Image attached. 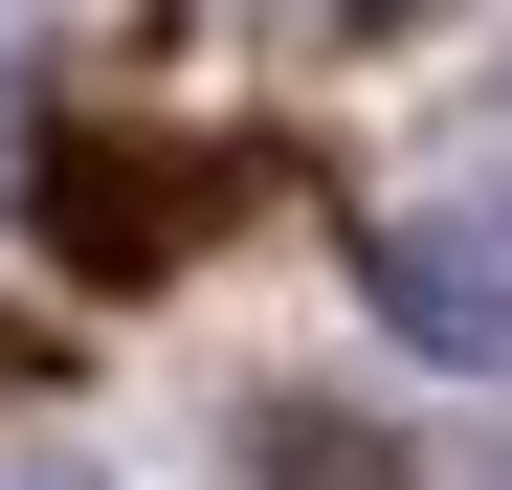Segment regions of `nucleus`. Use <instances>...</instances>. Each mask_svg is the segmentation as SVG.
Returning a JSON list of instances; mask_svg holds the SVG:
<instances>
[{
	"label": "nucleus",
	"mask_w": 512,
	"mask_h": 490,
	"mask_svg": "<svg viewBox=\"0 0 512 490\" xmlns=\"http://www.w3.org/2000/svg\"><path fill=\"white\" fill-rule=\"evenodd\" d=\"M357 290H379V335L401 357H446V379H512V201H423L357 245Z\"/></svg>",
	"instance_id": "obj_1"
},
{
	"label": "nucleus",
	"mask_w": 512,
	"mask_h": 490,
	"mask_svg": "<svg viewBox=\"0 0 512 490\" xmlns=\"http://www.w3.org/2000/svg\"><path fill=\"white\" fill-rule=\"evenodd\" d=\"M45 223H67V268H156V245L201 223V179H156V156L67 134V156H45Z\"/></svg>",
	"instance_id": "obj_2"
},
{
	"label": "nucleus",
	"mask_w": 512,
	"mask_h": 490,
	"mask_svg": "<svg viewBox=\"0 0 512 490\" xmlns=\"http://www.w3.org/2000/svg\"><path fill=\"white\" fill-rule=\"evenodd\" d=\"M468 490H512V468H468Z\"/></svg>",
	"instance_id": "obj_3"
}]
</instances>
